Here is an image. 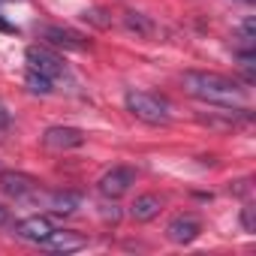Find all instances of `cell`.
Listing matches in <instances>:
<instances>
[{"instance_id":"8fae6325","label":"cell","mask_w":256,"mask_h":256,"mask_svg":"<svg viewBox=\"0 0 256 256\" xmlns=\"http://www.w3.org/2000/svg\"><path fill=\"white\" fill-rule=\"evenodd\" d=\"M42 247H48V250H54V253H76V250L88 247V238H84V235H78V232H66V229H64V232H58V229H54Z\"/></svg>"},{"instance_id":"277c9868","label":"cell","mask_w":256,"mask_h":256,"mask_svg":"<svg viewBox=\"0 0 256 256\" xmlns=\"http://www.w3.org/2000/svg\"><path fill=\"white\" fill-rule=\"evenodd\" d=\"M24 60H28V70H30V72H40V76H46V78L64 76V60H60L54 52L42 48V46H30V48L24 52Z\"/></svg>"},{"instance_id":"30bf717a","label":"cell","mask_w":256,"mask_h":256,"mask_svg":"<svg viewBox=\"0 0 256 256\" xmlns=\"http://www.w3.org/2000/svg\"><path fill=\"white\" fill-rule=\"evenodd\" d=\"M199 232H202V223H199L193 214H181V217H175V220L166 226V238H169L172 244H190V241L199 238Z\"/></svg>"},{"instance_id":"9c48e42d","label":"cell","mask_w":256,"mask_h":256,"mask_svg":"<svg viewBox=\"0 0 256 256\" xmlns=\"http://www.w3.org/2000/svg\"><path fill=\"white\" fill-rule=\"evenodd\" d=\"M52 232H54L52 220L48 217H40V214L36 217H24V220L16 223V235L22 241H30V244H46Z\"/></svg>"},{"instance_id":"5bb4252c","label":"cell","mask_w":256,"mask_h":256,"mask_svg":"<svg viewBox=\"0 0 256 256\" xmlns=\"http://www.w3.org/2000/svg\"><path fill=\"white\" fill-rule=\"evenodd\" d=\"M52 84H54V78H46V76L28 70V88H30L34 94H52Z\"/></svg>"},{"instance_id":"8992f818","label":"cell","mask_w":256,"mask_h":256,"mask_svg":"<svg viewBox=\"0 0 256 256\" xmlns=\"http://www.w3.org/2000/svg\"><path fill=\"white\" fill-rule=\"evenodd\" d=\"M30 202H40L42 208L54 211V214H72L76 208H82V196L72 193V190H54V193H42L36 190L30 196Z\"/></svg>"},{"instance_id":"ac0fdd59","label":"cell","mask_w":256,"mask_h":256,"mask_svg":"<svg viewBox=\"0 0 256 256\" xmlns=\"http://www.w3.org/2000/svg\"><path fill=\"white\" fill-rule=\"evenodd\" d=\"M6 217H10V214H6V208H4V205H0V223H4Z\"/></svg>"},{"instance_id":"6da1fadb","label":"cell","mask_w":256,"mask_h":256,"mask_svg":"<svg viewBox=\"0 0 256 256\" xmlns=\"http://www.w3.org/2000/svg\"><path fill=\"white\" fill-rule=\"evenodd\" d=\"M184 90L208 106H223V108H241L247 102V90L220 76V72H184Z\"/></svg>"},{"instance_id":"4fadbf2b","label":"cell","mask_w":256,"mask_h":256,"mask_svg":"<svg viewBox=\"0 0 256 256\" xmlns=\"http://www.w3.org/2000/svg\"><path fill=\"white\" fill-rule=\"evenodd\" d=\"M124 28L130 30V34H136V36H145V40L154 36V30H157L154 22H151L145 12H133V10H130V12H124Z\"/></svg>"},{"instance_id":"5b68a950","label":"cell","mask_w":256,"mask_h":256,"mask_svg":"<svg viewBox=\"0 0 256 256\" xmlns=\"http://www.w3.org/2000/svg\"><path fill=\"white\" fill-rule=\"evenodd\" d=\"M36 190H40V181L24 172H0V193H6L10 199L30 202V196Z\"/></svg>"},{"instance_id":"e0dca14e","label":"cell","mask_w":256,"mask_h":256,"mask_svg":"<svg viewBox=\"0 0 256 256\" xmlns=\"http://www.w3.org/2000/svg\"><path fill=\"white\" fill-rule=\"evenodd\" d=\"M241 223H244V229H247V232H253V208H250V205L244 208V214H241Z\"/></svg>"},{"instance_id":"2e32d148","label":"cell","mask_w":256,"mask_h":256,"mask_svg":"<svg viewBox=\"0 0 256 256\" xmlns=\"http://www.w3.org/2000/svg\"><path fill=\"white\" fill-rule=\"evenodd\" d=\"M10 126H12V114H10V108L4 106V100H0V139L10 133Z\"/></svg>"},{"instance_id":"52a82bcc","label":"cell","mask_w":256,"mask_h":256,"mask_svg":"<svg viewBox=\"0 0 256 256\" xmlns=\"http://www.w3.org/2000/svg\"><path fill=\"white\" fill-rule=\"evenodd\" d=\"M42 145L48 151H72V148H82L84 145V133L78 126H52L42 136Z\"/></svg>"},{"instance_id":"7a4b0ae2","label":"cell","mask_w":256,"mask_h":256,"mask_svg":"<svg viewBox=\"0 0 256 256\" xmlns=\"http://www.w3.org/2000/svg\"><path fill=\"white\" fill-rule=\"evenodd\" d=\"M124 102H126V112H130L133 118H139V120H145V124L160 126V124H169V120H172L169 102H166L163 96H157V94H148V90H126Z\"/></svg>"},{"instance_id":"9a60e30c","label":"cell","mask_w":256,"mask_h":256,"mask_svg":"<svg viewBox=\"0 0 256 256\" xmlns=\"http://www.w3.org/2000/svg\"><path fill=\"white\" fill-rule=\"evenodd\" d=\"M82 18L90 22V24H96V28H108V24H112V18H108L102 10H88V12H82Z\"/></svg>"},{"instance_id":"7c38bea8","label":"cell","mask_w":256,"mask_h":256,"mask_svg":"<svg viewBox=\"0 0 256 256\" xmlns=\"http://www.w3.org/2000/svg\"><path fill=\"white\" fill-rule=\"evenodd\" d=\"M160 208H163V199L157 193H145V196H136V202L130 205V217L139 223H148L160 214Z\"/></svg>"},{"instance_id":"d6986e66","label":"cell","mask_w":256,"mask_h":256,"mask_svg":"<svg viewBox=\"0 0 256 256\" xmlns=\"http://www.w3.org/2000/svg\"><path fill=\"white\" fill-rule=\"evenodd\" d=\"M0 30H12V28H10V24H6V22H0Z\"/></svg>"},{"instance_id":"ba28073f","label":"cell","mask_w":256,"mask_h":256,"mask_svg":"<svg viewBox=\"0 0 256 256\" xmlns=\"http://www.w3.org/2000/svg\"><path fill=\"white\" fill-rule=\"evenodd\" d=\"M36 34H40L46 42H52V46H58V48H66V52H82V48H88V42H84L76 30H70V28L42 24V28H36Z\"/></svg>"},{"instance_id":"3957f363","label":"cell","mask_w":256,"mask_h":256,"mask_svg":"<svg viewBox=\"0 0 256 256\" xmlns=\"http://www.w3.org/2000/svg\"><path fill=\"white\" fill-rule=\"evenodd\" d=\"M133 184H136V169H130V166H112L96 181V187H100V193L106 199H120L124 193H130Z\"/></svg>"}]
</instances>
